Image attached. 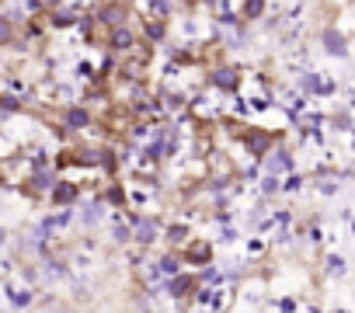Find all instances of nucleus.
I'll return each mask as SVG.
<instances>
[{
	"instance_id": "obj_1",
	"label": "nucleus",
	"mask_w": 355,
	"mask_h": 313,
	"mask_svg": "<svg viewBox=\"0 0 355 313\" xmlns=\"http://www.w3.org/2000/svg\"><path fill=\"white\" fill-rule=\"evenodd\" d=\"M56 199H60V202H70V199H73V188H70V185L56 188Z\"/></svg>"
},
{
	"instance_id": "obj_2",
	"label": "nucleus",
	"mask_w": 355,
	"mask_h": 313,
	"mask_svg": "<svg viewBox=\"0 0 355 313\" xmlns=\"http://www.w3.org/2000/svg\"><path fill=\"white\" fill-rule=\"evenodd\" d=\"M70 122H73V125H80V122H87V111H73V115H70Z\"/></svg>"
}]
</instances>
